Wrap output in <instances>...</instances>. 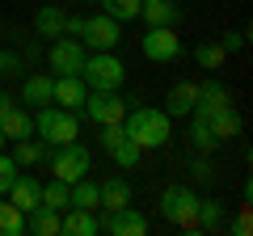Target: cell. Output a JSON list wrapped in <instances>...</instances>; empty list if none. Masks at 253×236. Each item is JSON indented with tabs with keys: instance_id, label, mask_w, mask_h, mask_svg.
Instances as JSON below:
<instances>
[{
	"instance_id": "obj_9",
	"label": "cell",
	"mask_w": 253,
	"mask_h": 236,
	"mask_svg": "<svg viewBox=\"0 0 253 236\" xmlns=\"http://www.w3.org/2000/svg\"><path fill=\"white\" fill-rule=\"evenodd\" d=\"M139 46H144V55L152 64H169V59L181 55V38H177L173 26H148V34L139 38Z\"/></svg>"
},
{
	"instance_id": "obj_29",
	"label": "cell",
	"mask_w": 253,
	"mask_h": 236,
	"mask_svg": "<svg viewBox=\"0 0 253 236\" xmlns=\"http://www.w3.org/2000/svg\"><path fill=\"white\" fill-rule=\"evenodd\" d=\"M144 0H101V13H110L114 21H135Z\"/></svg>"
},
{
	"instance_id": "obj_16",
	"label": "cell",
	"mask_w": 253,
	"mask_h": 236,
	"mask_svg": "<svg viewBox=\"0 0 253 236\" xmlns=\"http://www.w3.org/2000/svg\"><path fill=\"white\" fill-rule=\"evenodd\" d=\"M0 131H4V139L9 144H17V139H30L34 135V114L21 106H13L9 114H0Z\"/></svg>"
},
{
	"instance_id": "obj_17",
	"label": "cell",
	"mask_w": 253,
	"mask_h": 236,
	"mask_svg": "<svg viewBox=\"0 0 253 236\" xmlns=\"http://www.w3.org/2000/svg\"><path fill=\"white\" fill-rule=\"evenodd\" d=\"M139 17H144L148 26H177L181 9H177V0H144V4H139Z\"/></svg>"
},
{
	"instance_id": "obj_28",
	"label": "cell",
	"mask_w": 253,
	"mask_h": 236,
	"mask_svg": "<svg viewBox=\"0 0 253 236\" xmlns=\"http://www.w3.org/2000/svg\"><path fill=\"white\" fill-rule=\"evenodd\" d=\"M72 207H84V211L101 207V194H97V186H93V177H81V182H72Z\"/></svg>"
},
{
	"instance_id": "obj_21",
	"label": "cell",
	"mask_w": 253,
	"mask_h": 236,
	"mask_svg": "<svg viewBox=\"0 0 253 236\" xmlns=\"http://www.w3.org/2000/svg\"><path fill=\"white\" fill-rule=\"evenodd\" d=\"M97 194H101V207L106 211L126 207V202H131V182H126V177H106V182L97 186Z\"/></svg>"
},
{
	"instance_id": "obj_26",
	"label": "cell",
	"mask_w": 253,
	"mask_h": 236,
	"mask_svg": "<svg viewBox=\"0 0 253 236\" xmlns=\"http://www.w3.org/2000/svg\"><path fill=\"white\" fill-rule=\"evenodd\" d=\"M194 59H199L203 72H219V68L228 64V51L219 42H199V46H194Z\"/></svg>"
},
{
	"instance_id": "obj_14",
	"label": "cell",
	"mask_w": 253,
	"mask_h": 236,
	"mask_svg": "<svg viewBox=\"0 0 253 236\" xmlns=\"http://www.w3.org/2000/svg\"><path fill=\"white\" fill-rule=\"evenodd\" d=\"M194 101H199V84L194 80H177L169 89V97H165V114L169 118H186L190 110H194Z\"/></svg>"
},
{
	"instance_id": "obj_18",
	"label": "cell",
	"mask_w": 253,
	"mask_h": 236,
	"mask_svg": "<svg viewBox=\"0 0 253 236\" xmlns=\"http://www.w3.org/2000/svg\"><path fill=\"white\" fill-rule=\"evenodd\" d=\"M63 17H68V13H63L59 4H42V9L34 13V34L46 38V42H55V38L63 34Z\"/></svg>"
},
{
	"instance_id": "obj_5",
	"label": "cell",
	"mask_w": 253,
	"mask_h": 236,
	"mask_svg": "<svg viewBox=\"0 0 253 236\" xmlns=\"http://www.w3.org/2000/svg\"><path fill=\"white\" fill-rule=\"evenodd\" d=\"M51 156V173L59 177V182H81V177H89V169H93V156H89V148L81 144V139H72V144H59L55 152H46Z\"/></svg>"
},
{
	"instance_id": "obj_4",
	"label": "cell",
	"mask_w": 253,
	"mask_h": 236,
	"mask_svg": "<svg viewBox=\"0 0 253 236\" xmlns=\"http://www.w3.org/2000/svg\"><path fill=\"white\" fill-rule=\"evenodd\" d=\"M161 219L186 228V232H199V198H194V190H186V186H165L161 190Z\"/></svg>"
},
{
	"instance_id": "obj_34",
	"label": "cell",
	"mask_w": 253,
	"mask_h": 236,
	"mask_svg": "<svg viewBox=\"0 0 253 236\" xmlns=\"http://www.w3.org/2000/svg\"><path fill=\"white\" fill-rule=\"evenodd\" d=\"M123 135H126V131H123V122H106V127H101V139H97V144H101V148L110 152V148H114V144H118Z\"/></svg>"
},
{
	"instance_id": "obj_11",
	"label": "cell",
	"mask_w": 253,
	"mask_h": 236,
	"mask_svg": "<svg viewBox=\"0 0 253 236\" xmlns=\"http://www.w3.org/2000/svg\"><path fill=\"white\" fill-rule=\"evenodd\" d=\"M190 114L203 118V122H207V131L219 139V144L241 135V114L232 110V101H228V106H215V110H190Z\"/></svg>"
},
{
	"instance_id": "obj_6",
	"label": "cell",
	"mask_w": 253,
	"mask_h": 236,
	"mask_svg": "<svg viewBox=\"0 0 253 236\" xmlns=\"http://www.w3.org/2000/svg\"><path fill=\"white\" fill-rule=\"evenodd\" d=\"M81 42L89 46V51H114V46L123 42V21H114L110 13H93L81 26Z\"/></svg>"
},
{
	"instance_id": "obj_23",
	"label": "cell",
	"mask_w": 253,
	"mask_h": 236,
	"mask_svg": "<svg viewBox=\"0 0 253 236\" xmlns=\"http://www.w3.org/2000/svg\"><path fill=\"white\" fill-rule=\"evenodd\" d=\"M46 152H51V148L42 144V139H17V144H13V160H17V169H30V164H38V160H46Z\"/></svg>"
},
{
	"instance_id": "obj_40",
	"label": "cell",
	"mask_w": 253,
	"mask_h": 236,
	"mask_svg": "<svg viewBox=\"0 0 253 236\" xmlns=\"http://www.w3.org/2000/svg\"><path fill=\"white\" fill-rule=\"evenodd\" d=\"M84 4H101V0H84Z\"/></svg>"
},
{
	"instance_id": "obj_22",
	"label": "cell",
	"mask_w": 253,
	"mask_h": 236,
	"mask_svg": "<svg viewBox=\"0 0 253 236\" xmlns=\"http://www.w3.org/2000/svg\"><path fill=\"white\" fill-rule=\"evenodd\" d=\"M228 224V207L215 198H199V232H219Z\"/></svg>"
},
{
	"instance_id": "obj_30",
	"label": "cell",
	"mask_w": 253,
	"mask_h": 236,
	"mask_svg": "<svg viewBox=\"0 0 253 236\" xmlns=\"http://www.w3.org/2000/svg\"><path fill=\"white\" fill-rule=\"evenodd\" d=\"M110 156H114V164H118V169H135V164H139V156H144V152H139V148L135 144H131V139H118V144L114 148H110Z\"/></svg>"
},
{
	"instance_id": "obj_8",
	"label": "cell",
	"mask_w": 253,
	"mask_h": 236,
	"mask_svg": "<svg viewBox=\"0 0 253 236\" xmlns=\"http://www.w3.org/2000/svg\"><path fill=\"white\" fill-rule=\"evenodd\" d=\"M126 106H135V101L118 97V93H97V89H89V97H84V110H81V118H89L93 127H106V122H123Z\"/></svg>"
},
{
	"instance_id": "obj_31",
	"label": "cell",
	"mask_w": 253,
	"mask_h": 236,
	"mask_svg": "<svg viewBox=\"0 0 253 236\" xmlns=\"http://www.w3.org/2000/svg\"><path fill=\"white\" fill-rule=\"evenodd\" d=\"M190 118H194V114H190ZM190 139H194V148H199V152H215V148H219V139L207 131V122H203V118H194V122H190Z\"/></svg>"
},
{
	"instance_id": "obj_35",
	"label": "cell",
	"mask_w": 253,
	"mask_h": 236,
	"mask_svg": "<svg viewBox=\"0 0 253 236\" xmlns=\"http://www.w3.org/2000/svg\"><path fill=\"white\" fill-rule=\"evenodd\" d=\"M228 228V232H236V236H249V207H241V211H236V219H232V224H224Z\"/></svg>"
},
{
	"instance_id": "obj_32",
	"label": "cell",
	"mask_w": 253,
	"mask_h": 236,
	"mask_svg": "<svg viewBox=\"0 0 253 236\" xmlns=\"http://www.w3.org/2000/svg\"><path fill=\"white\" fill-rule=\"evenodd\" d=\"M13 76H26L21 55L17 51H0V80H13Z\"/></svg>"
},
{
	"instance_id": "obj_20",
	"label": "cell",
	"mask_w": 253,
	"mask_h": 236,
	"mask_svg": "<svg viewBox=\"0 0 253 236\" xmlns=\"http://www.w3.org/2000/svg\"><path fill=\"white\" fill-rule=\"evenodd\" d=\"M51 80L55 76H42V72H34V76H26V84H21V101L26 106H51Z\"/></svg>"
},
{
	"instance_id": "obj_37",
	"label": "cell",
	"mask_w": 253,
	"mask_h": 236,
	"mask_svg": "<svg viewBox=\"0 0 253 236\" xmlns=\"http://www.w3.org/2000/svg\"><path fill=\"white\" fill-rule=\"evenodd\" d=\"M190 169H194L199 182H211V164H207V160H190Z\"/></svg>"
},
{
	"instance_id": "obj_10",
	"label": "cell",
	"mask_w": 253,
	"mask_h": 236,
	"mask_svg": "<svg viewBox=\"0 0 253 236\" xmlns=\"http://www.w3.org/2000/svg\"><path fill=\"white\" fill-rule=\"evenodd\" d=\"M101 232H110V236H144L148 232V215L135 211L131 202H126V207H114L101 219Z\"/></svg>"
},
{
	"instance_id": "obj_38",
	"label": "cell",
	"mask_w": 253,
	"mask_h": 236,
	"mask_svg": "<svg viewBox=\"0 0 253 236\" xmlns=\"http://www.w3.org/2000/svg\"><path fill=\"white\" fill-rule=\"evenodd\" d=\"M13 106H17V97H13V93H4V89H0V114H9Z\"/></svg>"
},
{
	"instance_id": "obj_2",
	"label": "cell",
	"mask_w": 253,
	"mask_h": 236,
	"mask_svg": "<svg viewBox=\"0 0 253 236\" xmlns=\"http://www.w3.org/2000/svg\"><path fill=\"white\" fill-rule=\"evenodd\" d=\"M34 135L42 139L46 148H59V144H72V139H81V118L72 114V110L63 106H38L34 114Z\"/></svg>"
},
{
	"instance_id": "obj_13",
	"label": "cell",
	"mask_w": 253,
	"mask_h": 236,
	"mask_svg": "<svg viewBox=\"0 0 253 236\" xmlns=\"http://www.w3.org/2000/svg\"><path fill=\"white\" fill-rule=\"evenodd\" d=\"M4 198H9L17 211H26V215H30L34 207H42V182H34L30 173H26V177L17 173V182L9 186V194H4Z\"/></svg>"
},
{
	"instance_id": "obj_3",
	"label": "cell",
	"mask_w": 253,
	"mask_h": 236,
	"mask_svg": "<svg viewBox=\"0 0 253 236\" xmlns=\"http://www.w3.org/2000/svg\"><path fill=\"white\" fill-rule=\"evenodd\" d=\"M81 80L89 89H97V93H118L123 80H126V68H123V59L114 51H93V55H84Z\"/></svg>"
},
{
	"instance_id": "obj_19",
	"label": "cell",
	"mask_w": 253,
	"mask_h": 236,
	"mask_svg": "<svg viewBox=\"0 0 253 236\" xmlns=\"http://www.w3.org/2000/svg\"><path fill=\"white\" fill-rule=\"evenodd\" d=\"M59 219H63V211H55V207H34L26 215V232H34V236H59Z\"/></svg>"
},
{
	"instance_id": "obj_15",
	"label": "cell",
	"mask_w": 253,
	"mask_h": 236,
	"mask_svg": "<svg viewBox=\"0 0 253 236\" xmlns=\"http://www.w3.org/2000/svg\"><path fill=\"white\" fill-rule=\"evenodd\" d=\"M59 232L63 236H93V232H101V219L84 207H68L59 219Z\"/></svg>"
},
{
	"instance_id": "obj_24",
	"label": "cell",
	"mask_w": 253,
	"mask_h": 236,
	"mask_svg": "<svg viewBox=\"0 0 253 236\" xmlns=\"http://www.w3.org/2000/svg\"><path fill=\"white\" fill-rule=\"evenodd\" d=\"M228 101H232V93L224 89V80L211 76V80L199 84V101H194V110H215V106H228Z\"/></svg>"
},
{
	"instance_id": "obj_33",
	"label": "cell",
	"mask_w": 253,
	"mask_h": 236,
	"mask_svg": "<svg viewBox=\"0 0 253 236\" xmlns=\"http://www.w3.org/2000/svg\"><path fill=\"white\" fill-rule=\"evenodd\" d=\"M17 173H21V169H17V160L0 152V194H9V186L17 182Z\"/></svg>"
},
{
	"instance_id": "obj_1",
	"label": "cell",
	"mask_w": 253,
	"mask_h": 236,
	"mask_svg": "<svg viewBox=\"0 0 253 236\" xmlns=\"http://www.w3.org/2000/svg\"><path fill=\"white\" fill-rule=\"evenodd\" d=\"M123 131H126V139H131L139 152H148V148H165L169 144L173 118L165 114V110H156V106H139L135 101V110L123 114Z\"/></svg>"
},
{
	"instance_id": "obj_36",
	"label": "cell",
	"mask_w": 253,
	"mask_h": 236,
	"mask_svg": "<svg viewBox=\"0 0 253 236\" xmlns=\"http://www.w3.org/2000/svg\"><path fill=\"white\" fill-rule=\"evenodd\" d=\"M219 46H224L228 55H236V51H245V34H236V30H232V34H224V38H219Z\"/></svg>"
},
{
	"instance_id": "obj_7",
	"label": "cell",
	"mask_w": 253,
	"mask_h": 236,
	"mask_svg": "<svg viewBox=\"0 0 253 236\" xmlns=\"http://www.w3.org/2000/svg\"><path fill=\"white\" fill-rule=\"evenodd\" d=\"M84 55H89V46H84L81 38L59 34V38L51 42V51H46V64H51V72H59V76H81Z\"/></svg>"
},
{
	"instance_id": "obj_12",
	"label": "cell",
	"mask_w": 253,
	"mask_h": 236,
	"mask_svg": "<svg viewBox=\"0 0 253 236\" xmlns=\"http://www.w3.org/2000/svg\"><path fill=\"white\" fill-rule=\"evenodd\" d=\"M84 97H89V84H84L81 76H55L51 80V101L63 106V110H72L76 118H81V110H84Z\"/></svg>"
},
{
	"instance_id": "obj_27",
	"label": "cell",
	"mask_w": 253,
	"mask_h": 236,
	"mask_svg": "<svg viewBox=\"0 0 253 236\" xmlns=\"http://www.w3.org/2000/svg\"><path fill=\"white\" fill-rule=\"evenodd\" d=\"M42 207L68 211V207H72V186L59 182V177H55V182H46V186H42Z\"/></svg>"
},
{
	"instance_id": "obj_39",
	"label": "cell",
	"mask_w": 253,
	"mask_h": 236,
	"mask_svg": "<svg viewBox=\"0 0 253 236\" xmlns=\"http://www.w3.org/2000/svg\"><path fill=\"white\" fill-rule=\"evenodd\" d=\"M4 144H9V139H4V131H0V152H4Z\"/></svg>"
},
{
	"instance_id": "obj_25",
	"label": "cell",
	"mask_w": 253,
	"mask_h": 236,
	"mask_svg": "<svg viewBox=\"0 0 253 236\" xmlns=\"http://www.w3.org/2000/svg\"><path fill=\"white\" fill-rule=\"evenodd\" d=\"M21 232H26V211H17L0 194V236H21Z\"/></svg>"
}]
</instances>
